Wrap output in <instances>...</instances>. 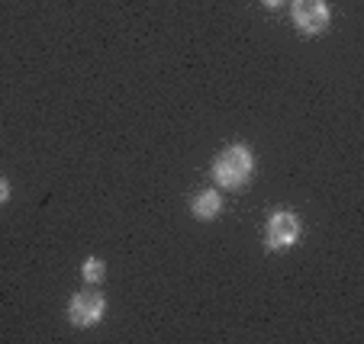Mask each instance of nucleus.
I'll list each match as a JSON object with an SVG mask.
<instances>
[{
	"label": "nucleus",
	"instance_id": "1",
	"mask_svg": "<svg viewBox=\"0 0 364 344\" xmlns=\"http://www.w3.org/2000/svg\"><path fill=\"white\" fill-rule=\"evenodd\" d=\"M210 174H213L216 187H223V190H245L255 177L252 148H248V145H229V148H223V152L216 155Z\"/></svg>",
	"mask_w": 364,
	"mask_h": 344
},
{
	"label": "nucleus",
	"instance_id": "4",
	"mask_svg": "<svg viewBox=\"0 0 364 344\" xmlns=\"http://www.w3.org/2000/svg\"><path fill=\"white\" fill-rule=\"evenodd\" d=\"M103 316H107V299L97 289H81L68 299V322L75 328H94Z\"/></svg>",
	"mask_w": 364,
	"mask_h": 344
},
{
	"label": "nucleus",
	"instance_id": "2",
	"mask_svg": "<svg viewBox=\"0 0 364 344\" xmlns=\"http://www.w3.org/2000/svg\"><path fill=\"white\" fill-rule=\"evenodd\" d=\"M290 20L300 35L319 39L332 26V10L326 0H290Z\"/></svg>",
	"mask_w": 364,
	"mask_h": 344
},
{
	"label": "nucleus",
	"instance_id": "7",
	"mask_svg": "<svg viewBox=\"0 0 364 344\" xmlns=\"http://www.w3.org/2000/svg\"><path fill=\"white\" fill-rule=\"evenodd\" d=\"M7 200H10V180L0 174V206H4Z\"/></svg>",
	"mask_w": 364,
	"mask_h": 344
},
{
	"label": "nucleus",
	"instance_id": "5",
	"mask_svg": "<svg viewBox=\"0 0 364 344\" xmlns=\"http://www.w3.org/2000/svg\"><path fill=\"white\" fill-rule=\"evenodd\" d=\"M191 213H193V219H200V222H210V219H216V216L223 213V196H220V190H200L197 196L191 200Z\"/></svg>",
	"mask_w": 364,
	"mask_h": 344
},
{
	"label": "nucleus",
	"instance_id": "6",
	"mask_svg": "<svg viewBox=\"0 0 364 344\" xmlns=\"http://www.w3.org/2000/svg\"><path fill=\"white\" fill-rule=\"evenodd\" d=\"M103 274H107V267H103L100 257H87V261H84V267H81L84 283H100Z\"/></svg>",
	"mask_w": 364,
	"mask_h": 344
},
{
	"label": "nucleus",
	"instance_id": "3",
	"mask_svg": "<svg viewBox=\"0 0 364 344\" xmlns=\"http://www.w3.org/2000/svg\"><path fill=\"white\" fill-rule=\"evenodd\" d=\"M300 232H303L300 216L287 213V209H277V213H271V219L264 222V245H268L271 251H287L300 241Z\"/></svg>",
	"mask_w": 364,
	"mask_h": 344
},
{
	"label": "nucleus",
	"instance_id": "8",
	"mask_svg": "<svg viewBox=\"0 0 364 344\" xmlns=\"http://www.w3.org/2000/svg\"><path fill=\"white\" fill-rule=\"evenodd\" d=\"M290 0H262V7H268V10H281V7H287Z\"/></svg>",
	"mask_w": 364,
	"mask_h": 344
}]
</instances>
